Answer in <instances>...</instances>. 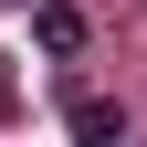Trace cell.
I'll return each mask as SVG.
<instances>
[{
    "label": "cell",
    "instance_id": "obj_1",
    "mask_svg": "<svg viewBox=\"0 0 147 147\" xmlns=\"http://www.w3.org/2000/svg\"><path fill=\"white\" fill-rule=\"evenodd\" d=\"M63 126H74L84 147H126V105H116V95H63Z\"/></svg>",
    "mask_w": 147,
    "mask_h": 147
},
{
    "label": "cell",
    "instance_id": "obj_2",
    "mask_svg": "<svg viewBox=\"0 0 147 147\" xmlns=\"http://www.w3.org/2000/svg\"><path fill=\"white\" fill-rule=\"evenodd\" d=\"M32 42H42V53H84V11L42 0V11H32Z\"/></svg>",
    "mask_w": 147,
    "mask_h": 147
}]
</instances>
